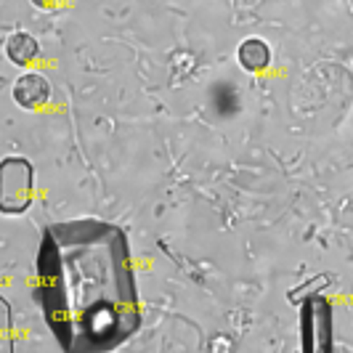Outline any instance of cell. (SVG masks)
<instances>
[{"instance_id":"cell-1","label":"cell","mask_w":353,"mask_h":353,"mask_svg":"<svg viewBox=\"0 0 353 353\" xmlns=\"http://www.w3.org/2000/svg\"><path fill=\"white\" fill-rule=\"evenodd\" d=\"M37 276L46 321L67 351H112L141 327L128 236L112 223L51 226Z\"/></svg>"},{"instance_id":"cell-2","label":"cell","mask_w":353,"mask_h":353,"mask_svg":"<svg viewBox=\"0 0 353 353\" xmlns=\"http://www.w3.org/2000/svg\"><path fill=\"white\" fill-rule=\"evenodd\" d=\"M32 202V165L24 157H8L0 170V208L6 215L24 212Z\"/></svg>"},{"instance_id":"cell-3","label":"cell","mask_w":353,"mask_h":353,"mask_svg":"<svg viewBox=\"0 0 353 353\" xmlns=\"http://www.w3.org/2000/svg\"><path fill=\"white\" fill-rule=\"evenodd\" d=\"M301 332L303 351L327 353L332 348V308L321 295H311L303 301Z\"/></svg>"},{"instance_id":"cell-4","label":"cell","mask_w":353,"mask_h":353,"mask_svg":"<svg viewBox=\"0 0 353 353\" xmlns=\"http://www.w3.org/2000/svg\"><path fill=\"white\" fill-rule=\"evenodd\" d=\"M11 93H14V101L21 109H40L43 104H48V99H51V85H48V80L40 72H27V74H21L14 83Z\"/></svg>"},{"instance_id":"cell-5","label":"cell","mask_w":353,"mask_h":353,"mask_svg":"<svg viewBox=\"0 0 353 353\" xmlns=\"http://www.w3.org/2000/svg\"><path fill=\"white\" fill-rule=\"evenodd\" d=\"M236 61H239V67L245 72L258 74V72L268 70V64H271V48H268V43L261 40V37H248L236 48Z\"/></svg>"},{"instance_id":"cell-6","label":"cell","mask_w":353,"mask_h":353,"mask_svg":"<svg viewBox=\"0 0 353 353\" xmlns=\"http://www.w3.org/2000/svg\"><path fill=\"white\" fill-rule=\"evenodd\" d=\"M3 51L8 56V61H14L19 67H24V64H30V61H35L37 56H40V46H37V40L30 32H14V35H8L6 40V46H3Z\"/></svg>"},{"instance_id":"cell-7","label":"cell","mask_w":353,"mask_h":353,"mask_svg":"<svg viewBox=\"0 0 353 353\" xmlns=\"http://www.w3.org/2000/svg\"><path fill=\"white\" fill-rule=\"evenodd\" d=\"M59 0H32V6H37V8H53Z\"/></svg>"}]
</instances>
